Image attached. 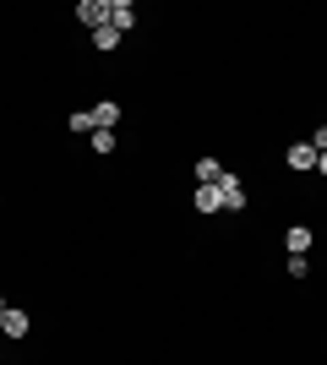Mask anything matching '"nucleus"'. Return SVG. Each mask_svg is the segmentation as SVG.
<instances>
[{
  "label": "nucleus",
  "instance_id": "2eb2a0df",
  "mask_svg": "<svg viewBox=\"0 0 327 365\" xmlns=\"http://www.w3.org/2000/svg\"><path fill=\"white\" fill-rule=\"evenodd\" d=\"M0 317H6V294H0Z\"/></svg>",
  "mask_w": 327,
  "mask_h": 365
},
{
  "label": "nucleus",
  "instance_id": "9b49d317",
  "mask_svg": "<svg viewBox=\"0 0 327 365\" xmlns=\"http://www.w3.org/2000/svg\"><path fill=\"white\" fill-rule=\"evenodd\" d=\"M71 131H77V137H93V109H77V115H71Z\"/></svg>",
  "mask_w": 327,
  "mask_h": 365
},
{
  "label": "nucleus",
  "instance_id": "20e7f679",
  "mask_svg": "<svg viewBox=\"0 0 327 365\" xmlns=\"http://www.w3.org/2000/svg\"><path fill=\"white\" fill-rule=\"evenodd\" d=\"M218 191H224V213H240V207H246V185L234 180V175H224V180H218Z\"/></svg>",
  "mask_w": 327,
  "mask_h": 365
},
{
  "label": "nucleus",
  "instance_id": "f257e3e1",
  "mask_svg": "<svg viewBox=\"0 0 327 365\" xmlns=\"http://www.w3.org/2000/svg\"><path fill=\"white\" fill-rule=\"evenodd\" d=\"M77 22H82L88 33H98V28L109 22V0H82V6H77Z\"/></svg>",
  "mask_w": 327,
  "mask_h": 365
},
{
  "label": "nucleus",
  "instance_id": "7ed1b4c3",
  "mask_svg": "<svg viewBox=\"0 0 327 365\" xmlns=\"http://www.w3.org/2000/svg\"><path fill=\"white\" fill-rule=\"evenodd\" d=\"M284 158H289V169H295V175H311V169H316V148H311V142H295Z\"/></svg>",
  "mask_w": 327,
  "mask_h": 365
},
{
  "label": "nucleus",
  "instance_id": "4468645a",
  "mask_svg": "<svg viewBox=\"0 0 327 365\" xmlns=\"http://www.w3.org/2000/svg\"><path fill=\"white\" fill-rule=\"evenodd\" d=\"M316 175H327V153H316Z\"/></svg>",
  "mask_w": 327,
  "mask_h": 365
},
{
  "label": "nucleus",
  "instance_id": "423d86ee",
  "mask_svg": "<svg viewBox=\"0 0 327 365\" xmlns=\"http://www.w3.org/2000/svg\"><path fill=\"white\" fill-rule=\"evenodd\" d=\"M311 240H316V235H311L306 224H289V235H284V245H289V257H306V251H311Z\"/></svg>",
  "mask_w": 327,
  "mask_h": 365
},
{
  "label": "nucleus",
  "instance_id": "6e6552de",
  "mask_svg": "<svg viewBox=\"0 0 327 365\" xmlns=\"http://www.w3.org/2000/svg\"><path fill=\"white\" fill-rule=\"evenodd\" d=\"M197 213H224V191H218V185H197Z\"/></svg>",
  "mask_w": 327,
  "mask_h": 365
},
{
  "label": "nucleus",
  "instance_id": "1a4fd4ad",
  "mask_svg": "<svg viewBox=\"0 0 327 365\" xmlns=\"http://www.w3.org/2000/svg\"><path fill=\"white\" fill-rule=\"evenodd\" d=\"M224 175H229V169L218 164V158H197V185H218Z\"/></svg>",
  "mask_w": 327,
  "mask_h": 365
},
{
  "label": "nucleus",
  "instance_id": "f8f14e48",
  "mask_svg": "<svg viewBox=\"0 0 327 365\" xmlns=\"http://www.w3.org/2000/svg\"><path fill=\"white\" fill-rule=\"evenodd\" d=\"M93 153H115V131H93Z\"/></svg>",
  "mask_w": 327,
  "mask_h": 365
},
{
  "label": "nucleus",
  "instance_id": "ddd939ff",
  "mask_svg": "<svg viewBox=\"0 0 327 365\" xmlns=\"http://www.w3.org/2000/svg\"><path fill=\"white\" fill-rule=\"evenodd\" d=\"M311 148H316V153H327V125H316V137H311Z\"/></svg>",
  "mask_w": 327,
  "mask_h": 365
},
{
  "label": "nucleus",
  "instance_id": "39448f33",
  "mask_svg": "<svg viewBox=\"0 0 327 365\" xmlns=\"http://www.w3.org/2000/svg\"><path fill=\"white\" fill-rule=\"evenodd\" d=\"M115 125H120V104H115V98L93 104V131H115Z\"/></svg>",
  "mask_w": 327,
  "mask_h": 365
},
{
  "label": "nucleus",
  "instance_id": "f03ea898",
  "mask_svg": "<svg viewBox=\"0 0 327 365\" xmlns=\"http://www.w3.org/2000/svg\"><path fill=\"white\" fill-rule=\"evenodd\" d=\"M109 28L131 33V28H137V6H131V0H109Z\"/></svg>",
  "mask_w": 327,
  "mask_h": 365
},
{
  "label": "nucleus",
  "instance_id": "9d476101",
  "mask_svg": "<svg viewBox=\"0 0 327 365\" xmlns=\"http://www.w3.org/2000/svg\"><path fill=\"white\" fill-rule=\"evenodd\" d=\"M93 49H98V55H109V49H120V33H115V28L104 22V28L93 33Z\"/></svg>",
  "mask_w": 327,
  "mask_h": 365
},
{
  "label": "nucleus",
  "instance_id": "0eeeda50",
  "mask_svg": "<svg viewBox=\"0 0 327 365\" xmlns=\"http://www.w3.org/2000/svg\"><path fill=\"white\" fill-rule=\"evenodd\" d=\"M0 333H6V338H28V311L6 305V317H0Z\"/></svg>",
  "mask_w": 327,
  "mask_h": 365
}]
</instances>
